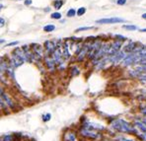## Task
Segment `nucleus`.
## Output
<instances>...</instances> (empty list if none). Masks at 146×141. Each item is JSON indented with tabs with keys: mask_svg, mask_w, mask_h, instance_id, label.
I'll list each match as a JSON object with an SVG mask.
<instances>
[{
	"mask_svg": "<svg viewBox=\"0 0 146 141\" xmlns=\"http://www.w3.org/2000/svg\"><path fill=\"white\" fill-rule=\"evenodd\" d=\"M111 128L119 132H122V133H136L135 129L126 120L122 118H117L111 122Z\"/></svg>",
	"mask_w": 146,
	"mask_h": 141,
	"instance_id": "obj_1",
	"label": "nucleus"
},
{
	"mask_svg": "<svg viewBox=\"0 0 146 141\" xmlns=\"http://www.w3.org/2000/svg\"><path fill=\"white\" fill-rule=\"evenodd\" d=\"M9 60V64L10 66H12L13 68H18L20 67L21 65H22L23 63H24V61L22 60V59L20 58V57L18 56V55L16 54L15 52H11V56H10V58L8 59Z\"/></svg>",
	"mask_w": 146,
	"mask_h": 141,
	"instance_id": "obj_8",
	"label": "nucleus"
},
{
	"mask_svg": "<svg viewBox=\"0 0 146 141\" xmlns=\"http://www.w3.org/2000/svg\"><path fill=\"white\" fill-rule=\"evenodd\" d=\"M141 18L144 19V20H146V13H144V14H142V16H141Z\"/></svg>",
	"mask_w": 146,
	"mask_h": 141,
	"instance_id": "obj_35",
	"label": "nucleus"
},
{
	"mask_svg": "<svg viewBox=\"0 0 146 141\" xmlns=\"http://www.w3.org/2000/svg\"><path fill=\"white\" fill-rule=\"evenodd\" d=\"M2 9H3V4H1V3H0V11H1Z\"/></svg>",
	"mask_w": 146,
	"mask_h": 141,
	"instance_id": "obj_37",
	"label": "nucleus"
},
{
	"mask_svg": "<svg viewBox=\"0 0 146 141\" xmlns=\"http://www.w3.org/2000/svg\"><path fill=\"white\" fill-rule=\"evenodd\" d=\"M141 113H142L143 115H146V108H142L141 109Z\"/></svg>",
	"mask_w": 146,
	"mask_h": 141,
	"instance_id": "obj_32",
	"label": "nucleus"
},
{
	"mask_svg": "<svg viewBox=\"0 0 146 141\" xmlns=\"http://www.w3.org/2000/svg\"><path fill=\"white\" fill-rule=\"evenodd\" d=\"M1 141H15L14 134H4L3 136H1Z\"/></svg>",
	"mask_w": 146,
	"mask_h": 141,
	"instance_id": "obj_16",
	"label": "nucleus"
},
{
	"mask_svg": "<svg viewBox=\"0 0 146 141\" xmlns=\"http://www.w3.org/2000/svg\"><path fill=\"white\" fill-rule=\"evenodd\" d=\"M63 4H64V0H54L53 1V7L56 10H59L63 6Z\"/></svg>",
	"mask_w": 146,
	"mask_h": 141,
	"instance_id": "obj_17",
	"label": "nucleus"
},
{
	"mask_svg": "<svg viewBox=\"0 0 146 141\" xmlns=\"http://www.w3.org/2000/svg\"><path fill=\"white\" fill-rule=\"evenodd\" d=\"M115 38H117V40H121V42H124V40H126L125 37H123V36H121V35H115Z\"/></svg>",
	"mask_w": 146,
	"mask_h": 141,
	"instance_id": "obj_26",
	"label": "nucleus"
},
{
	"mask_svg": "<svg viewBox=\"0 0 146 141\" xmlns=\"http://www.w3.org/2000/svg\"><path fill=\"white\" fill-rule=\"evenodd\" d=\"M54 30H55V26L51 25V24H48L44 27V31L46 32V33H51V32H53Z\"/></svg>",
	"mask_w": 146,
	"mask_h": 141,
	"instance_id": "obj_18",
	"label": "nucleus"
},
{
	"mask_svg": "<svg viewBox=\"0 0 146 141\" xmlns=\"http://www.w3.org/2000/svg\"><path fill=\"white\" fill-rule=\"evenodd\" d=\"M135 125H136L137 127H138L139 130H141V131L143 132V133L146 134V125L144 124V123L142 122L141 120H137V119H135Z\"/></svg>",
	"mask_w": 146,
	"mask_h": 141,
	"instance_id": "obj_15",
	"label": "nucleus"
},
{
	"mask_svg": "<svg viewBox=\"0 0 146 141\" xmlns=\"http://www.w3.org/2000/svg\"><path fill=\"white\" fill-rule=\"evenodd\" d=\"M75 15H76V10H75L74 8H70V9L67 11V13H66V16H67L68 18H71V17H74Z\"/></svg>",
	"mask_w": 146,
	"mask_h": 141,
	"instance_id": "obj_21",
	"label": "nucleus"
},
{
	"mask_svg": "<svg viewBox=\"0 0 146 141\" xmlns=\"http://www.w3.org/2000/svg\"><path fill=\"white\" fill-rule=\"evenodd\" d=\"M102 40H95L94 42H90V46H89V51H88V54H87V57L89 59H93L94 56H95L96 52L99 50L100 48L101 44H102Z\"/></svg>",
	"mask_w": 146,
	"mask_h": 141,
	"instance_id": "obj_3",
	"label": "nucleus"
},
{
	"mask_svg": "<svg viewBox=\"0 0 146 141\" xmlns=\"http://www.w3.org/2000/svg\"><path fill=\"white\" fill-rule=\"evenodd\" d=\"M85 13H86V8L85 7H80L76 11V15H77V16H83Z\"/></svg>",
	"mask_w": 146,
	"mask_h": 141,
	"instance_id": "obj_22",
	"label": "nucleus"
},
{
	"mask_svg": "<svg viewBox=\"0 0 146 141\" xmlns=\"http://www.w3.org/2000/svg\"><path fill=\"white\" fill-rule=\"evenodd\" d=\"M19 44V42L18 40H16V42H9V44H6V46H17V44Z\"/></svg>",
	"mask_w": 146,
	"mask_h": 141,
	"instance_id": "obj_28",
	"label": "nucleus"
},
{
	"mask_svg": "<svg viewBox=\"0 0 146 141\" xmlns=\"http://www.w3.org/2000/svg\"><path fill=\"white\" fill-rule=\"evenodd\" d=\"M24 3H25L26 6H29V5H31V4L33 3V0H25Z\"/></svg>",
	"mask_w": 146,
	"mask_h": 141,
	"instance_id": "obj_31",
	"label": "nucleus"
},
{
	"mask_svg": "<svg viewBox=\"0 0 146 141\" xmlns=\"http://www.w3.org/2000/svg\"><path fill=\"white\" fill-rule=\"evenodd\" d=\"M57 42L55 40H46L44 42V54L46 55H51L54 50L56 48Z\"/></svg>",
	"mask_w": 146,
	"mask_h": 141,
	"instance_id": "obj_6",
	"label": "nucleus"
},
{
	"mask_svg": "<svg viewBox=\"0 0 146 141\" xmlns=\"http://www.w3.org/2000/svg\"><path fill=\"white\" fill-rule=\"evenodd\" d=\"M122 28L127 30V31H136V30H138V27L135 25H123Z\"/></svg>",
	"mask_w": 146,
	"mask_h": 141,
	"instance_id": "obj_19",
	"label": "nucleus"
},
{
	"mask_svg": "<svg viewBox=\"0 0 146 141\" xmlns=\"http://www.w3.org/2000/svg\"><path fill=\"white\" fill-rule=\"evenodd\" d=\"M6 40H3V38H0V44H4Z\"/></svg>",
	"mask_w": 146,
	"mask_h": 141,
	"instance_id": "obj_34",
	"label": "nucleus"
},
{
	"mask_svg": "<svg viewBox=\"0 0 146 141\" xmlns=\"http://www.w3.org/2000/svg\"><path fill=\"white\" fill-rule=\"evenodd\" d=\"M140 48V46H137V42H130L128 44H126L123 48V50L125 53H131V52H136Z\"/></svg>",
	"mask_w": 146,
	"mask_h": 141,
	"instance_id": "obj_13",
	"label": "nucleus"
},
{
	"mask_svg": "<svg viewBox=\"0 0 146 141\" xmlns=\"http://www.w3.org/2000/svg\"><path fill=\"white\" fill-rule=\"evenodd\" d=\"M117 141H134L132 139H127V138H125V137H122V136H119V137L117 138Z\"/></svg>",
	"mask_w": 146,
	"mask_h": 141,
	"instance_id": "obj_27",
	"label": "nucleus"
},
{
	"mask_svg": "<svg viewBox=\"0 0 146 141\" xmlns=\"http://www.w3.org/2000/svg\"><path fill=\"white\" fill-rule=\"evenodd\" d=\"M6 24V21L4 18H2V17H0V27H3V26H5Z\"/></svg>",
	"mask_w": 146,
	"mask_h": 141,
	"instance_id": "obj_30",
	"label": "nucleus"
},
{
	"mask_svg": "<svg viewBox=\"0 0 146 141\" xmlns=\"http://www.w3.org/2000/svg\"><path fill=\"white\" fill-rule=\"evenodd\" d=\"M125 3H126V0H117V5L122 6V5H124Z\"/></svg>",
	"mask_w": 146,
	"mask_h": 141,
	"instance_id": "obj_29",
	"label": "nucleus"
},
{
	"mask_svg": "<svg viewBox=\"0 0 146 141\" xmlns=\"http://www.w3.org/2000/svg\"><path fill=\"white\" fill-rule=\"evenodd\" d=\"M30 46H31V50H32V51H33L34 56H35L36 60L42 61V59H44V46H42L38 44H32Z\"/></svg>",
	"mask_w": 146,
	"mask_h": 141,
	"instance_id": "obj_2",
	"label": "nucleus"
},
{
	"mask_svg": "<svg viewBox=\"0 0 146 141\" xmlns=\"http://www.w3.org/2000/svg\"><path fill=\"white\" fill-rule=\"evenodd\" d=\"M89 46H90V42L83 44L81 46V48L77 52V61H83V59L87 56L88 51H89Z\"/></svg>",
	"mask_w": 146,
	"mask_h": 141,
	"instance_id": "obj_11",
	"label": "nucleus"
},
{
	"mask_svg": "<svg viewBox=\"0 0 146 141\" xmlns=\"http://www.w3.org/2000/svg\"><path fill=\"white\" fill-rule=\"evenodd\" d=\"M21 48H22L23 51H24L26 59H27V62L32 63V62H34V61L36 60L35 56H34L33 51H32V50H31V46H28V44H25V46H23Z\"/></svg>",
	"mask_w": 146,
	"mask_h": 141,
	"instance_id": "obj_10",
	"label": "nucleus"
},
{
	"mask_svg": "<svg viewBox=\"0 0 146 141\" xmlns=\"http://www.w3.org/2000/svg\"><path fill=\"white\" fill-rule=\"evenodd\" d=\"M125 20L119 17H113V18H103L100 20H97V24H117V23H124Z\"/></svg>",
	"mask_w": 146,
	"mask_h": 141,
	"instance_id": "obj_7",
	"label": "nucleus"
},
{
	"mask_svg": "<svg viewBox=\"0 0 146 141\" xmlns=\"http://www.w3.org/2000/svg\"><path fill=\"white\" fill-rule=\"evenodd\" d=\"M142 122L146 125V117H144V118H142Z\"/></svg>",
	"mask_w": 146,
	"mask_h": 141,
	"instance_id": "obj_36",
	"label": "nucleus"
},
{
	"mask_svg": "<svg viewBox=\"0 0 146 141\" xmlns=\"http://www.w3.org/2000/svg\"><path fill=\"white\" fill-rule=\"evenodd\" d=\"M71 71H72V76H76L80 73V71H79V69L76 67V66H73L71 68Z\"/></svg>",
	"mask_w": 146,
	"mask_h": 141,
	"instance_id": "obj_25",
	"label": "nucleus"
},
{
	"mask_svg": "<svg viewBox=\"0 0 146 141\" xmlns=\"http://www.w3.org/2000/svg\"><path fill=\"white\" fill-rule=\"evenodd\" d=\"M64 140L65 141H77L76 134H75L73 131L67 132V133H65V135H64Z\"/></svg>",
	"mask_w": 146,
	"mask_h": 141,
	"instance_id": "obj_14",
	"label": "nucleus"
},
{
	"mask_svg": "<svg viewBox=\"0 0 146 141\" xmlns=\"http://www.w3.org/2000/svg\"><path fill=\"white\" fill-rule=\"evenodd\" d=\"M93 27H81V28H78L76 29V33H79V32H82V31H88V30H92Z\"/></svg>",
	"mask_w": 146,
	"mask_h": 141,
	"instance_id": "obj_24",
	"label": "nucleus"
},
{
	"mask_svg": "<svg viewBox=\"0 0 146 141\" xmlns=\"http://www.w3.org/2000/svg\"><path fill=\"white\" fill-rule=\"evenodd\" d=\"M80 134L83 137L90 138V139H98V138H100V134L98 132H96L95 130H90L84 127H82L80 129Z\"/></svg>",
	"mask_w": 146,
	"mask_h": 141,
	"instance_id": "obj_5",
	"label": "nucleus"
},
{
	"mask_svg": "<svg viewBox=\"0 0 146 141\" xmlns=\"http://www.w3.org/2000/svg\"><path fill=\"white\" fill-rule=\"evenodd\" d=\"M50 18L53 19V20H60V19H61V14L59 12H53V13H51Z\"/></svg>",
	"mask_w": 146,
	"mask_h": 141,
	"instance_id": "obj_20",
	"label": "nucleus"
},
{
	"mask_svg": "<svg viewBox=\"0 0 146 141\" xmlns=\"http://www.w3.org/2000/svg\"><path fill=\"white\" fill-rule=\"evenodd\" d=\"M0 96H1L2 100L4 101L6 107H7L8 109H10V110H15V109H16V104H15L14 101L11 99V97H10L1 87H0Z\"/></svg>",
	"mask_w": 146,
	"mask_h": 141,
	"instance_id": "obj_4",
	"label": "nucleus"
},
{
	"mask_svg": "<svg viewBox=\"0 0 146 141\" xmlns=\"http://www.w3.org/2000/svg\"><path fill=\"white\" fill-rule=\"evenodd\" d=\"M139 32H141V33H146V28H144V29H140Z\"/></svg>",
	"mask_w": 146,
	"mask_h": 141,
	"instance_id": "obj_33",
	"label": "nucleus"
},
{
	"mask_svg": "<svg viewBox=\"0 0 146 141\" xmlns=\"http://www.w3.org/2000/svg\"><path fill=\"white\" fill-rule=\"evenodd\" d=\"M44 65L46 66V68L49 70L50 72H53L55 70V68H56V65H55L54 61H53V59L51 58L50 55H46L44 54Z\"/></svg>",
	"mask_w": 146,
	"mask_h": 141,
	"instance_id": "obj_12",
	"label": "nucleus"
},
{
	"mask_svg": "<svg viewBox=\"0 0 146 141\" xmlns=\"http://www.w3.org/2000/svg\"><path fill=\"white\" fill-rule=\"evenodd\" d=\"M121 46H122V42L115 40V42H113L111 44H110L108 54H107V55H110V56H111V55H113L115 53H117V51L121 50Z\"/></svg>",
	"mask_w": 146,
	"mask_h": 141,
	"instance_id": "obj_9",
	"label": "nucleus"
},
{
	"mask_svg": "<svg viewBox=\"0 0 146 141\" xmlns=\"http://www.w3.org/2000/svg\"><path fill=\"white\" fill-rule=\"evenodd\" d=\"M42 117V121H44V122H46V121H49V120H50V118H51V115L48 113V114L44 115Z\"/></svg>",
	"mask_w": 146,
	"mask_h": 141,
	"instance_id": "obj_23",
	"label": "nucleus"
}]
</instances>
